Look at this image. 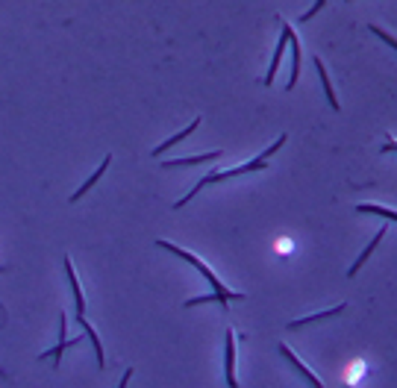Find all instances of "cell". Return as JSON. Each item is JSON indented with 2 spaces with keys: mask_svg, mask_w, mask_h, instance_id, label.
Returning <instances> with one entry per match:
<instances>
[{
  "mask_svg": "<svg viewBox=\"0 0 397 388\" xmlns=\"http://www.w3.org/2000/svg\"><path fill=\"white\" fill-rule=\"evenodd\" d=\"M324 4H327V0H315V4H312V6H309V9L303 12V15H301V21H309V18H315V15L321 12V6H324Z\"/></svg>",
  "mask_w": 397,
  "mask_h": 388,
  "instance_id": "14",
  "label": "cell"
},
{
  "mask_svg": "<svg viewBox=\"0 0 397 388\" xmlns=\"http://www.w3.org/2000/svg\"><path fill=\"white\" fill-rule=\"evenodd\" d=\"M279 30H283V36H279V42H277V47H274V56H271V65H268V74H265V86H271L274 82V77H277V71H279V62H283V50L289 47V32H291V27L283 21L279 24Z\"/></svg>",
  "mask_w": 397,
  "mask_h": 388,
  "instance_id": "4",
  "label": "cell"
},
{
  "mask_svg": "<svg viewBox=\"0 0 397 388\" xmlns=\"http://www.w3.org/2000/svg\"><path fill=\"white\" fill-rule=\"evenodd\" d=\"M221 156V150H212V154H203V156H191V159H171V162H165L168 168L174 165H197V162H209V159H218Z\"/></svg>",
  "mask_w": 397,
  "mask_h": 388,
  "instance_id": "12",
  "label": "cell"
},
{
  "mask_svg": "<svg viewBox=\"0 0 397 388\" xmlns=\"http://www.w3.org/2000/svg\"><path fill=\"white\" fill-rule=\"evenodd\" d=\"M359 215H377V218H386V221H397V209L389 206H379V204H356Z\"/></svg>",
  "mask_w": 397,
  "mask_h": 388,
  "instance_id": "10",
  "label": "cell"
},
{
  "mask_svg": "<svg viewBox=\"0 0 397 388\" xmlns=\"http://www.w3.org/2000/svg\"><path fill=\"white\" fill-rule=\"evenodd\" d=\"M197 124H201V118H194V121H191V124H189V127H186L183 132H177V136H174V139H168V142H165V144H159V147L153 150V156H159V154H162V150H168L171 144H177V142H183V139L189 136V132H194V130H197Z\"/></svg>",
  "mask_w": 397,
  "mask_h": 388,
  "instance_id": "11",
  "label": "cell"
},
{
  "mask_svg": "<svg viewBox=\"0 0 397 388\" xmlns=\"http://www.w3.org/2000/svg\"><path fill=\"white\" fill-rule=\"evenodd\" d=\"M156 244H159L162 250H171L174 256L186 259V262H189L191 268H197V271H201V277H203V280H209V289H212V294L189 300V306H194V303H206V300H218L221 306H227L229 300H241V297H244V294H239V292H229V289H224V285H221V280L215 277V271H212V268H209V265H203V262L197 259V256H191V253H186L183 247H177V244H171V242H156Z\"/></svg>",
  "mask_w": 397,
  "mask_h": 388,
  "instance_id": "1",
  "label": "cell"
},
{
  "mask_svg": "<svg viewBox=\"0 0 397 388\" xmlns=\"http://www.w3.org/2000/svg\"><path fill=\"white\" fill-rule=\"evenodd\" d=\"M383 154H397V142H386L383 144Z\"/></svg>",
  "mask_w": 397,
  "mask_h": 388,
  "instance_id": "15",
  "label": "cell"
},
{
  "mask_svg": "<svg viewBox=\"0 0 397 388\" xmlns=\"http://www.w3.org/2000/svg\"><path fill=\"white\" fill-rule=\"evenodd\" d=\"M315 68H318V77H321V86H324V94H327V100H329V106L341 109V106H339V97H336V92H333V82H329V74H327L324 59H315Z\"/></svg>",
  "mask_w": 397,
  "mask_h": 388,
  "instance_id": "9",
  "label": "cell"
},
{
  "mask_svg": "<svg viewBox=\"0 0 397 388\" xmlns=\"http://www.w3.org/2000/svg\"><path fill=\"white\" fill-rule=\"evenodd\" d=\"M286 144V136H279L268 150H262V154H259V159H251V162H247V165H239V168H229V171H218V174H209V177H203L201 182H197L194 185V192H189L183 200H179V204H177V209L179 206H186L189 204V200L197 194V192H201L203 189V185H209V182H221V180H233V177H241V174H251V171H262V168H268V159L277 154V150L279 147H283Z\"/></svg>",
  "mask_w": 397,
  "mask_h": 388,
  "instance_id": "2",
  "label": "cell"
},
{
  "mask_svg": "<svg viewBox=\"0 0 397 388\" xmlns=\"http://www.w3.org/2000/svg\"><path fill=\"white\" fill-rule=\"evenodd\" d=\"M279 356H283V359H286V362L294 368V374L301 377V380H303L309 388H324L321 377H315V374H312V368H309V365H306L301 356H297V353H294L289 344H283V342H279Z\"/></svg>",
  "mask_w": 397,
  "mask_h": 388,
  "instance_id": "3",
  "label": "cell"
},
{
  "mask_svg": "<svg viewBox=\"0 0 397 388\" xmlns=\"http://www.w3.org/2000/svg\"><path fill=\"white\" fill-rule=\"evenodd\" d=\"M289 44H291V77H289V86H286V89H294L297 80H301V62H303V56H301V42L294 39V30L289 32Z\"/></svg>",
  "mask_w": 397,
  "mask_h": 388,
  "instance_id": "8",
  "label": "cell"
},
{
  "mask_svg": "<svg viewBox=\"0 0 397 388\" xmlns=\"http://www.w3.org/2000/svg\"><path fill=\"white\" fill-rule=\"evenodd\" d=\"M371 32H374V36H377V39H383V42H386L389 47H394V50H397V39L391 36V32H386L383 27H377V24H371Z\"/></svg>",
  "mask_w": 397,
  "mask_h": 388,
  "instance_id": "13",
  "label": "cell"
},
{
  "mask_svg": "<svg viewBox=\"0 0 397 388\" xmlns=\"http://www.w3.org/2000/svg\"><path fill=\"white\" fill-rule=\"evenodd\" d=\"M383 239H386V227H379V230H377V235H374V239H371V242L365 244V250H362V253H359V259H356V262H353L351 268H347V277H356V274L362 271V268H365V262L371 259V253L377 250V244H379V242H383Z\"/></svg>",
  "mask_w": 397,
  "mask_h": 388,
  "instance_id": "7",
  "label": "cell"
},
{
  "mask_svg": "<svg viewBox=\"0 0 397 388\" xmlns=\"http://www.w3.org/2000/svg\"><path fill=\"white\" fill-rule=\"evenodd\" d=\"M347 4H351V0H347Z\"/></svg>",
  "mask_w": 397,
  "mask_h": 388,
  "instance_id": "16",
  "label": "cell"
},
{
  "mask_svg": "<svg viewBox=\"0 0 397 388\" xmlns=\"http://www.w3.org/2000/svg\"><path fill=\"white\" fill-rule=\"evenodd\" d=\"M347 309V303H336V306H329L324 312H315V315H306V318H297V320H289V330H301V327H309V324H318V320H329L336 318Z\"/></svg>",
  "mask_w": 397,
  "mask_h": 388,
  "instance_id": "6",
  "label": "cell"
},
{
  "mask_svg": "<svg viewBox=\"0 0 397 388\" xmlns=\"http://www.w3.org/2000/svg\"><path fill=\"white\" fill-rule=\"evenodd\" d=\"M224 370H227V385H229V388H239V380H236V335H233V330H227Z\"/></svg>",
  "mask_w": 397,
  "mask_h": 388,
  "instance_id": "5",
  "label": "cell"
}]
</instances>
